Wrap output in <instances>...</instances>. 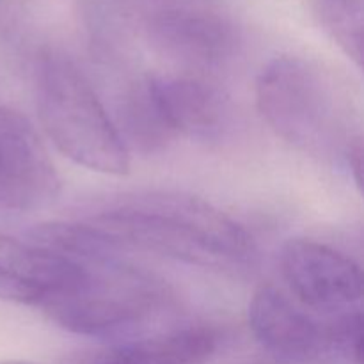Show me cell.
Instances as JSON below:
<instances>
[{
    "label": "cell",
    "mask_w": 364,
    "mask_h": 364,
    "mask_svg": "<svg viewBox=\"0 0 364 364\" xmlns=\"http://www.w3.org/2000/svg\"><path fill=\"white\" fill-rule=\"evenodd\" d=\"M256 103L269 127L306 155L345 162L363 141L347 92L329 71L302 57L270 60L256 80Z\"/></svg>",
    "instance_id": "2"
},
{
    "label": "cell",
    "mask_w": 364,
    "mask_h": 364,
    "mask_svg": "<svg viewBox=\"0 0 364 364\" xmlns=\"http://www.w3.org/2000/svg\"><path fill=\"white\" fill-rule=\"evenodd\" d=\"M121 139L132 148L142 153H153L162 149L173 139L162 114L159 112L155 98L149 89L148 78L137 82L124 96L121 103Z\"/></svg>",
    "instance_id": "12"
},
{
    "label": "cell",
    "mask_w": 364,
    "mask_h": 364,
    "mask_svg": "<svg viewBox=\"0 0 364 364\" xmlns=\"http://www.w3.org/2000/svg\"><path fill=\"white\" fill-rule=\"evenodd\" d=\"M247 364H270V363H267V361H252V363H247Z\"/></svg>",
    "instance_id": "15"
},
{
    "label": "cell",
    "mask_w": 364,
    "mask_h": 364,
    "mask_svg": "<svg viewBox=\"0 0 364 364\" xmlns=\"http://www.w3.org/2000/svg\"><path fill=\"white\" fill-rule=\"evenodd\" d=\"M313 7L331 38L361 66L364 53L363 0H313Z\"/></svg>",
    "instance_id": "13"
},
{
    "label": "cell",
    "mask_w": 364,
    "mask_h": 364,
    "mask_svg": "<svg viewBox=\"0 0 364 364\" xmlns=\"http://www.w3.org/2000/svg\"><path fill=\"white\" fill-rule=\"evenodd\" d=\"M77 262L34 244L0 235V299L39 306L46 295L73 283Z\"/></svg>",
    "instance_id": "10"
},
{
    "label": "cell",
    "mask_w": 364,
    "mask_h": 364,
    "mask_svg": "<svg viewBox=\"0 0 364 364\" xmlns=\"http://www.w3.org/2000/svg\"><path fill=\"white\" fill-rule=\"evenodd\" d=\"M89 226L119 245L205 269H247L256 258L249 231L198 196L171 191L123 194L98 206Z\"/></svg>",
    "instance_id": "1"
},
{
    "label": "cell",
    "mask_w": 364,
    "mask_h": 364,
    "mask_svg": "<svg viewBox=\"0 0 364 364\" xmlns=\"http://www.w3.org/2000/svg\"><path fill=\"white\" fill-rule=\"evenodd\" d=\"M0 364H34V363H27V361H4Z\"/></svg>",
    "instance_id": "14"
},
{
    "label": "cell",
    "mask_w": 364,
    "mask_h": 364,
    "mask_svg": "<svg viewBox=\"0 0 364 364\" xmlns=\"http://www.w3.org/2000/svg\"><path fill=\"white\" fill-rule=\"evenodd\" d=\"M36 105L43 130L78 166L121 176L130 151L95 89L68 57L43 53L36 66Z\"/></svg>",
    "instance_id": "3"
},
{
    "label": "cell",
    "mask_w": 364,
    "mask_h": 364,
    "mask_svg": "<svg viewBox=\"0 0 364 364\" xmlns=\"http://www.w3.org/2000/svg\"><path fill=\"white\" fill-rule=\"evenodd\" d=\"M60 180L34 127L0 103V206L34 210L59 194Z\"/></svg>",
    "instance_id": "7"
},
{
    "label": "cell",
    "mask_w": 364,
    "mask_h": 364,
    "mask_svg": "<svg viewBox=\"0 0 364 364\" xmlns=\"http://www.w3.org/2000/svg\"><path fill=\"white\" fill-rule=\"evenodd\" d=\"M281 274L306 309L334 315L361 304V267L326 244L308 238L288 240L281 251Z\"/></svg>",
    "instance_id": "5"
},
{
    "label": "cell",
    "mask_w": 364,
    "mask_h": 364,
    "mask_svg": "<svg viewBox=\"0 0 364 364\" xmlns=\"http://www.w3.org/2000/svg\"><path fill=\"white\" fill-rule=\"evenodd\" d=\"M78 263L82 265L80 277L66 290L45 297L38 306L71 333L123 336L169 306L171 295L162 281L128 265L119 255Z\"/></svg>",
    "instance_id": "4"
},
{
    "label": "cell",
    "mask_w": 364,
    "mask_h": 364,
    "mask_svg": "<svg viewBox=\"0 0 364 364\" xmlns=\"http://www.w3.org/2000/svg\"><path fill=\"white\" fill-rule=\"evenodd\" d=\"M149 32L160 52L196 70L223 66L233 59L238 46L235 25L206 11H164L153 18Z\"/></svg>",
    "instance_id": "8"
},
{
    "label": "cell",
    "mask_w": 364,
    "mask_h": 364,
    "mask_svg": "<svg viewBox=\"0 0 364 364\" xmlns=\"http://www.w3.org/2000/svg\"><path fill=\"white\" fill-rule=\"evenodd\" d=\"M256 340L281 364H322L338 359L331 318H316L272 284L258 288L249 302Z\"/></svg>",
    "instance_id": "6"
},
{
    "label": "cell",
    "mask_w": 364,
    "mask_h": 364,
    "mask_svg": "<svg viewBox=\"0 0 364 364\" xmlns=\"http://www.w3.org/2000/svg\"><path fill=\"white\" fill-rule=\"evenodd\" d=\"M219 347V331L188 326L105 350L84 352L68 359L66 364H205Z\"/></svg>",
    "instance_id": "11"
},
{
    "label": "cell",
    "mask_w": 364,
    "mask_h": 364,
    "mask_svg": "<svg viewBox=\"0 0 364 364\" xmlns=\"http://www.w3.org/2000/svg\"><path fill=\"white\" fill-rule=\"evenodd\" d=\"M148 84L171 134L219 137L226 128L228 102L215 85L191 75H149Z\"/></svg>",
    "instance_id": "9"
}]
</instances>
